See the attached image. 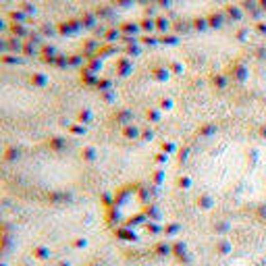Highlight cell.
<instances>
[{
	"mask_svg": "<svg viewBox=\"0 0 266 266\" xmlns=\"http://www.w3.org/2000/svg\"><path fill=\"white\" fill-rule=\"evenodd\" d=\"M137 266H181L177 262H171V260H156V262H148V264H137Z\"/></svg>",
	"mask_w": 266,
	"mask_h": 266,
	"instance_id": "4",
	"label": "cell"
},
{
	"mask_svg": "<svg viewBox=\"0 0 266 266\" xmlns=\"http://www.w3.org/2000/svg\"><path fill=\"white\" fill-rule=\"evenodd\" d=\"M212 266H266V225L235 216V225L218 246Z\"/></svg>",
	"mask_w": 266,
	"mask_h": 266,
	"instance_id": "2",
	"label": "cell"
},
{
	"mask_svg": "<svg viewBox=\"0 0 266 266\" xmlns=\"http://www.w3.org/2000/svg\"><path fill=\"white\" fill-rule=\"evenodd\" d=\"M195 181L210 200L233 216L266 225V133L233 131L218 135L195 160Z\"/></svg>",
	"mask_w": 266,
	"mask_h": 266,
	"instance_id": "1",
	"label": "cell"
},
{
	"mask_svg": "<svg viewBox=\"0 0 266 266\" xmlns=\"http://www.w3.org/2000/svg\"><path fill=\"white\" fill-rule=\"evenodd\" d=\"M258 83H260V88L266 92V57L260 62V67H258Z\"/></svg>",
	"mask_w": 266,
	"mask_h": 266,
	"instance_id": "3",
	"label": "cell"
},
{
	"mask_svg": "<svg viewBox=\"0 0 266 266\" xmlns=\"http://www.w3.org/2000/svg\"><path fill=\"white\" fill-rule=\"evenodd\" d=\"M2 247H4V227L0 223V252H2Z\"/></svg>",
	"mask_w": 266,
	"mask_h": 266,
	"instance_id": "5",
	"label": "cell"
}]
</instances>
